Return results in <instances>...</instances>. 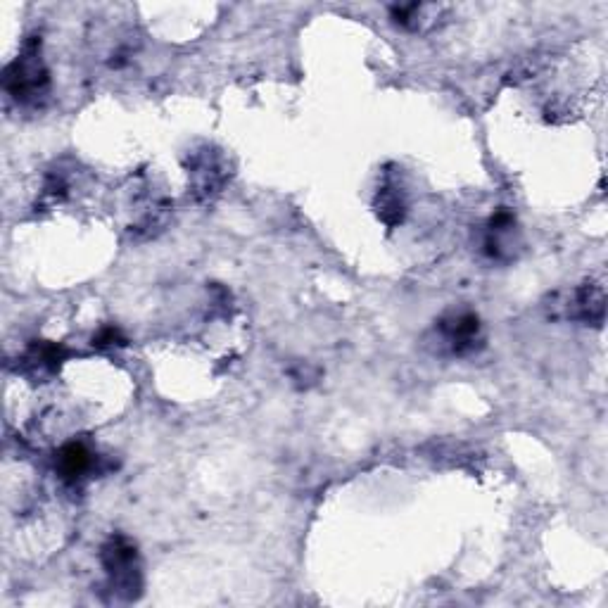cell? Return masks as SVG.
I'll return each instance as SVG.
<instances>
[{
    "label": "cell",
    "mask_w": 608,
    "mask_h": 608,
    "mask_svg": "<svg viewBox=\"0 0 608 608\" xmlns=\"http://www.w3.org/2000/svg\"><path fill=\"white\" fill-rule=\"evenodd\" d=\"M103 566L110 587L117 597L133 599L141 589V568H138L136 547L124 537H112L103 547Z\"/></svg>",
    "instance_id": "1"
},
{
    "label": "cell",
    "mask_w": 608,
    "mask_h": 608,
    "mask_svg": "<svg viewBox=\"0 0 608 608\" xmlns=\"http://www.w3.org/2000/svg\"><path fill=\"white\" fill-rule=\"evenodd\" d=\"M5 88L15 95L17 100H34L48 88V72L43 67L41 55L36 53V48H27L15 65L8 67L5 72Z\"/></svg>",
    "instance_id": "2"
},
{
    "label": "cell",
    "mask_w": 608,
    "mask_h": 608,
    "mask_svg": "<svg viewBox=\"0 0 608 608\" xmlns=\"http://www.w3.org/2000/svg\"><path fill=\"white\" fill-rule=\"evenodd\" d=\"M437 331L442 335V342L449 347L452 354H468L475 350L480 340V321L475 314H452L440 321Z\"/></svg>",
    "instance_id": "3"
},
{
    "label": "cell",
    "mask_w": 608,
    "mask_h": 608,
    "mask_svg": "<svg viewBox=\"0 0 608 608\" xmlns=\"http://www.w3.org/2000/svg\"><path fill=\"white\" fill-rule=\"evenodd\" d=\"M376 209L383 224H402L404 214H407V190L399 183L397 174H385L376 195Z\"/></svg>",
    "instance_id": "4"
},
{
    "label": "cell",
    "mask_w": 608,
    "mask_h": 608,
    "mask_svg": "<svg viewBox=\"0 0 608 608\" xmlns=\"http://www.w3.org/2000/svg\"><path fill=\"white\" fill-rule=\"evenodd\" d=\"M570 316L589 326H601L606 316V293L604 285L585 283L582 288L575 290L573 302H570Z\"/></svg>",
    "instance_id": "5"
},
{
    "label": "cell",
    "mask_w": 608,
    "mask_h": 608,
    "mask_svg": "<svg viewBox=\"0 0 608 608\" xmlns=\"http://www.w3.org/2000/svg\"><path fill=\"white\" fill-rule=\"evenodd\" d=\"M190 174H193L195 193L212 195L224 186L226 181V164L217 152H200L190 162Z\"/></svg>",
    "instance_id": "6"
},
{
    "label": "cell",
    "mask_w": 608,
    "mask_h": 608,
    "mask_svg": "<svg viewBox=\"0 0 608 608\" xmlns=\"http://www.w3.org/2000/svg\"><path fill=\"white\" fill-rule=\"evenodd\" d=\"M93 464V452L84 442H69L57 454V473H60L62 480H67L72 485L79 483L81 478H86L93 471Z\"/></svg>",
    "instance_id": "7"
},
{
    "label": "cell",
    "mask_w": 608,
    "mask_h": 608,
    "mask_svg": "<svg viewBox=\"0 0 608 608\" xmlns=\"http://www.w3.org/2000/svg\"><path fill=\"white\" fill-rule=\"evenodd\" d=\"M513 228H516V219L506 209H499L497 214L487 224V238H485V252L494 259H506L511 255L513 247Z\"/></svg>",
    "instance_id": "8"
}]
</instances>
